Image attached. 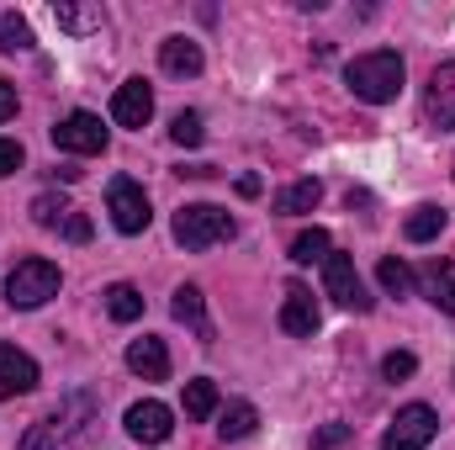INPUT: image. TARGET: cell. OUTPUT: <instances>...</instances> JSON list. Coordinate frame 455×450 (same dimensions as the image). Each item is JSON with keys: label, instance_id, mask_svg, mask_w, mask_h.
Returning a JSON list of instances; mask_svg holds the SVG:
<instances>
[{"label": "cell", "instance_id": "14", "mask_svg": "<svg viewBox=\"0 0 455 450\" xmlns=\"http://www.w3.org/2000/svg\"><path fill=\"white\" fill-rule=\"evenodd\" d=\"M127 371L132 376H143V382H170V350H164V339L143 334L127 344Z\"/></svg>", "mask_w": 455, "mask_h": 450}, {"label": "cell", "instance_id": "13", "mask_svg": "<svg viewBox=\"0 0 455 450\" xmlns=\"http://www.w3.org/2000/svg\"><path fill=\"white\" fill-rule=\"evenodd\" d=\"M424 117L445 133L455 127V64H435L429 91H424Z\"/></svg>", "mask_w": 455, "mask_h": 450}, {"label": "cell", "instance_id": "27", "mask_svg": "<svg viewBox=\"0 0 455 450\" xmlns=\"http://www.w3.org/2000/svg\"><path fill=\"white\" fill-rule=\"evenodd\" d=\"M75 207L64 202V197H53V191H43V197H32V223L37 228H64V218H69Z\"/></svg>", "mask_w": 455, "mask_h": 450}, {"label": "cell", "instance_id": "26", "mask_svg": "<svg viewBox=\"0 0 455 450\" xmlns=\"http://www.w3.org/2000/svg\"><path fill=\"white\" fill-rule=\"evenodd\" d=\"M27 48H32V27H27V16L5 11V16H0V53H27Z\"/></svg>", "mask_w": 455, "mask_h": 450}, {"label": "cell", "instance_id": "28", "mask_svg": "<svg viewBox=\"0 0 455 450\" xmlns=\"http://www.w3.org/2000/svg\"><path fill=\"white\" fill-rule=\"evenodd\" d=\"M170 138H175L180 149H196V143L207 138V127H202V112H175V122H170Z\"/></svg>", "mask_w": 455, "mask_h": 450}, {"label": "cell", "instance_id": "4", "mask_svg": "<svg viewBox=\"0 0 455 450\" xmlns=\"http://www.w3.org/2000/svg\"><path fill=\"white\" fill-rule=\"evenodd\" d=\"M59 265L53 260H16V270L5 276V302L11 308H21V313H32V308H43L48 297H59Z\"/></svg>", "mask_w": 455, "mask_h": 450}, {"label": "cell", "instance_id": "5", "mask_svg": "<svg viewBox=\"0 0 455 450\" xmlns=\"http://www.w3.org/2000/svg\"><path fill=\"white\" fill-rule=\"evenodd\" d=\"M435 435H440V414L429 403H408V408H397L392 430L381 435V450H429Z\"/></svg>", "mask_w": 455, "mask_h": 450}, {"label": "cell", "instance_id": "8", "mask_svg": "<svg viewBox=\"0 0 455 450\" xmlns=\"http://www.w3.org/2000/svg\"><path fill=\"white\" fill-rule=\"evenodd\" d=\"M53 143L64 154H107V127L96 112H69L53 122Z\"/></svg>", "mask_w": 455, "mask_h": 450}, {"label": "cell", "instance_id": "22", "mask_svg": "<svg viewBox=\"0 0 455 450\" xmlns=\"http://www.w3.org/2000/svg\"><path fill=\"white\" fill-rule=\"evenodd\" d=\"M403 233H408V244H429V238H440V233H445V207H413L408 223H403Z\"/></svg>", "mask_w": 455, "mask_h": 450}, {"label": "cell", "instance_id": "11", "mask_svg": "<svg viewBox=\"0 0 455 450\" xmlns=\"http://www.w3.org/2000/svg\"><path fill=\"white\" fill-rule=\"evenodd\" d=\"M32 387H37V360L16 344H0V403H11Z\"/></svg>", "mask_w": 455, "mask_h": 450}, {"label": "cell", "instance_id": "30", "mask_svg": "<svg viewBox=\"0 0 455 450\" xmlns=\"http://www.w3.org/2000/svg\"><path fill=\"white\" fill-rule=\"evenodd\" d=\"M91 233H96V228H91V218H85L80 207L64 218V238H69V244H91Z\"/></svg>", "mask_w": 455, "mask_h": 450}, {"label": "cell", "instance_id": "31", "mask_svg": "<svg viewBox=\"0 0 455 450\" xmlns=\"http://www.w3.org/2000/svg\"><path fill=\"white\" fill-rule=\"evenodd\" d=\"M21 159H27V154H21V143H16V138H0V181H5V175H16V170H21Z\"/></svg>", "mask_w": 455, "mask_h": 450}, {"label": "cell", "instance_id": "32", "mask_svg": "<svg viewBox=\"0 0 455 450\" xmlns=\"http://www.w3.org/2000/svg\"><path fill=\"white\" fill-rule=\"evenodd\" d=\"M349 440V424H323L318 435H313V450H334V446H344Z\"/></svg>", "mask_w": 455, "mask_h": 450}, {"label": "cell", "instance_id": "24", "mask_svg": "<svg viewBox=\"0 0 455 450\" xmlns=\"http://www.w3.org/2000/svg\"><path fill=\"white\" fill-rule=\"evenodd\" d=\"M218 414V387L207 382V376H196V382H186V419H212Z\"/></svg>", "mask_w": 455, "mask_h": 450}, {"label": "cell", "instance_id": "3", "mask_svg": "<svg viewBox=\"0 0 455 450\" xmlns=\"http://www.w3.org/2000/svg\"><path fill=\"white\" fill-rule=\"evenodd\" d=\"M91 414H96V398H91V392L64 398L53 414H43V419L21 435V450H59L69 435H75V430H80V424H85V419H91Z\"/></svg>", "mask_w": 455, "mask_h": 450}, {"label": "cell", "instance_id": "29", "mask_svg": "<svg viewBox=\"0 0 455 450\" xmlns=\"http://www.w3.org/2000/svg\"><path fill=\"white\" fill-rule=\"evenodd\" d=\"M413 371H419V360H413L408 350H392V355L381 360V376H387V382H408Z\"/></svg>", "mask_w": 455, "mask_h": 450}, {"label": "cell", "instance_id": "21", "mask_svg": "<svg viewBox=\"0 0 455 450\" xmlns=\"http://www.w3.org/2000/svg\"><path fill=\"white\" fill-rule=\"evenodd\" d=\"M254 424H259V408H254V403H228L223 419H218V435H223V440H249Z\"/></svg>", "mask_w": 455, "mask_h": 450}, {"label": "cell", "instance_id": "20", "mask_svg": "<svg viewBox=\"0 0 455 450\" xmlns=\"http://www.w3.org/2000/svg\"><path fill=\"white\" fill-rule=\"evenodd\" d=\"M107 313H112L116 324H138V318H143V292L127 286V281L107 286Z\"/></svg>", "mask_w": 455, "mask_h": 450}, {"label": "cell", "instance_id": "19", "mask_svg": "<svg viewBox=\"0 0 455 450\" xmlns=\"http://www.w3.org/2000/svg\"><path fill=\"white\" fill-rule=\"evenodd\" d=\"M329 249H334L329 228H307V233H297V238H291V260H297V265H323V260H329Z\"/></svg>", "mask_w": 455, "mask_h": 450}, {"label": "cell", "instance_id": "23", "mask_svg": "<svg viewBox=\"0 0 455 450\" xmlns=\"http://www.w3.org/2000/svg\"><path fill=\"white\" fill-rule=\"evenodd\" d=\"M53 21L64 32H96L101 27V5H69V0H53Z\"/></svg>", "mask_w": 455, "mask_h": 450}, {"label": "cell", "instance_id": "33", "mask_svg": "<svg viewBox=\"0 0 455 450\" xmlns=\"http://www.w3.org/2000/svg\"><path fill=\"white\" fill-rule=\"evenodd\" d=\"M11 117H16V85L0 80V122H11Z\"/></svg>", "mask_w": 455, "mask_h": 450}, {"label": "cell", "instance_id": "35", "mask_svg": "<svg viewBox=\"0 0 455 450\" xmlns=\"http://www.w3.org/2000/svg\"><path fill=\"white\" fill-rule=\"evenodd\" d=\"M451 175H455V165H451Z\"/></svg>", "mask_w": 455, "mask_h": 450}, {"label": "cell", "instance_id": "7", "mask_svg": "<svg viewBox=\"0 0 455 450\" xmlns=\"http://www.w3.org/2000/svg\"><path fill=\"white\" fill-rule=\"evenodd\" d=\"M323 292H329L339 308L371 313V297H365V281H360V270H355V254L329 249V260H323Z\"/></svg>", "mask_w": 455, "mask_h": 450}, {"label": "cell", "instance_id": "15", "mask_svg": "<svg viewBox=\"0 0 455 450\" xmlns=\"http://www.w3.org/2000/svg\"><path fill=\"white\" fill-rule=\"evenodd\" d=\"M413 286H419L440 313H455V260H429L424 270H413Z\"/></svg>", "mask_w": 455, "mask_h": 450}, {"label": "cell", "instance_id": "9", "mask_svg": "<svg viewBox=\"0 0 455 450\" xmlns=\"http://www.w3.org/2000/svg\"><path fill=\"white\" fill-rule=\"evenodd\" d=\"M122 424H127V435H132V440H143V446H164V440L175 435V414H170L164 403H154V398L132 403Z\"/></svg>", "mask_w": 455, "mask_h": 450}, {"label": "cell", "instance_id": "18", "mask_svg": "<svg viewBox=\"0 0 455 450\" xmlns=\"http://www.w3.org/2000/svg\"><path fill=\"white\" fill-rule=\"evenodd\" d=\"M318 202H323V186H318V181H291V186L275 197V213H281V218H302V213H313Z\"/></svg>", "mask_w": 455, "mask_h": 450}, {"label": "cell", "instance_id": "25", "mask_svg": "<svg viewBox=\"0 0 455 450\" xmlns=\"http://www.w3.org/2000/svg\"><path fill=\"white\" fill-rule=\"evenodd\" d=\"M376 281H381L392 297H408V292H413V270H408V260H397V254H387V260L376 265Z\"/></svg>", "mask_w": 455, "mask_h": 450}, {"label": "cell", "instance_id": "16", "mask_svg": "<svg viewBox=\"0 0 455 450\" xmlns=\"http://www.w3.org/2000/svg\"><path fill=\"white\" fill-rule=\"evenodd\" d=\"M175 324H186L202 344H212V318H207V302H202V286H175V302H170Z\"/></svg>", "mask_w": 455, "mask_h": 450}, {"label": "cell", "instance_id": "17", "mask_svg": "<svg viewBox=\"0 0 455 450\" xmlns=\"http://www.w3.org/2000/svg\"><path fill=\"white\" fill-rule=\"evenodd\" d=\"M159 64H164V75L191 80V75H202V48L191 37H164L159 43Z\"/></svg>", "mask_w": 455, "mask_h": 450}, {"label": "cell", "instance_id": "12", "mask_svg": "<svg viewBox=\"0 0 455 450\" xmlns=\"http://www.w3.org/2000/svg\"><path fill=\"white\" fill-rule=\"evenodd\" d=\"M148 117H154V91H148V80H122L112 96V122L116 127H148Z\"/></svg>", "mask_w": 455, "mask_h": 450}, {"label": "cell", "instance_id": "34", "mask_svg": "<svg viewBox=\"0 0 455 450\" xmlns=\"http://www.w3.org/2000/svg\"><path fill=\"white\" fill-rule=\"evenodd\" d=\"M238 197H259V175H238Z\"/></svg>", "mask_w": 455, "mask_h": 450}, {"label": "cell", "instance_id": "10", "mask_svg": "<svg viewBox=\"0 0 455 450\" xmlns=\"http://www.w3.org/2000/svg\"><path fill=\"white\" fill-rule=\"evenodd\" d=\"M318 324H323V313H318V302H313V292L307 286H286V302H281V329L291 339H313L318 334Z\"/></svg>", "mask_w": 455, "mask_h": 450}, {"label": "cell", "instance_id": "1", "mask_svg": "<svg viewBox=\"0 0 455 450\" xmlns=\"http://www.w3.org/2000/svg\"><path fill=\"white\" fill-rule=\"evenodd\" d=\"M403 80H408V69H403V53H392V48L360 53V59L344 64V85H349L355 101H365V107L397 101V96H403Z\"/></svg>", "mask_w": 455, "mask_h": 450}, {"label": "cell", "instance_id": "6", "mask_svg": "<svg viewBox=\"0 0 455 450\" xmlns=\"http://www.w3.org/2000/svg\"><path fill=\"white\" fill-rule=\"evenodd\" d=\"M107 207H112L116 233H143V228L154 223V213H148V191H143L132 175H116L112 186H107Z\"/></svg>", "mask_w": 455, "mask_h": 450}, {"label": "cell", "instance_id": "2", "mask_svg": "<svg viewBox=\"0 0 455 450\" xmlns=\"http://www.w3.org/2000/svg\"><path fill=\"white\" fill-rule=\"evenodd\" d=\"M233 233H238L233 213L212 207V202H191V207L175 213V244L191 249V254H202V249H212V244H228Z\"/></svg>", "mask_w": 455, "mask_h": 450}]
</instances>
